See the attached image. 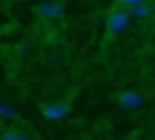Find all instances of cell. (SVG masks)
Returning <instances> with one entry per match:
<instances>
[{
    "mask_svg": "<svg viewBox=\"0 0 155 140\" xmlns=\"http://www.w3.org/2000/svg\"><path fill=\"white\" fill-rule=\"evenodd\" d=\"M132 20H135V17H132V11H129V9H124V6H115V9L106 14V32L115 37V34L127 32Z\"/></svg>",
    "mask_w": 155,
    "mask_h": 140,
    "instance_id": "obj_1",
    "label": "cell"
},
{
    "mask_svg": "<svg viewBox=\"0 0 155 140\" xmlns=\"http://www.w3.org/2000/svg\"><path fill=\"white\" fill-rule=\"evenodd\" d=\"M118 103H121L124 109H129V112H138L141 106H144V95L135 89H124L121 95H118Z\"/></svg>",
    "mask_w": 155,
    "mask_h": 140,
    "instance_id": "obj_2",
    "label": "cell"
},
{
    "mask_svg": "<svg viewBox=\"0 0 155 140\" xmlns=\"http://www.w3.org/2000/svg\"><path fill=\"white\" fill-rule=\"evenodd\" d=\"M40 112H43L46 120H63V117H69L72 106H69V103H43Z\"/></svg>",
    "mask_w": 155,
    "mask_h": 140,
    "instance_id": "obj_3",
    "label": "cell"
},
{
    "mask_svg": "<svg viewBox=\"0 0 155 140\" xmlns=\"http://www.w3.org/2000/svg\"><path fill=\"white\" fill-rule=\"evenodd\" d=\"M38 14L43 17V20H61L63 17V3H58V0H43V3L38 6Z\"/></svg>",
    "mask_w": 155,
    "mask_h": 140,
    "instance_id": "obj_4",
    "label": "cell"
},
{
    "mask_svg": "<svg viewBox=\"0 0 155 140\" xmlns=\"http://www.w3.org/2000/svg\"><path fill=\"white\" fill-rule=\"evenodd\" d=\"M0 140H32L26 132H15V129H0Z\"/></svg>",
    "mask_w": 155,
    "mask_h": 140,
    "instance_id": "obj_5",
    "label": "cell"
},
{
    "mask_svg": "<svg viewBox=\"0 0 155 140\" xmlns=\"http://www.w3.org/2000/svg\"><path fill=\"white\" fill-rule=\"evenodd\" d=\"M129 11H132V17H135V20H147V17H152L150 3H141V6H135V9H129Z\"/></svg>",
    "mask_w": 155,
    "mask_h": 140,
    "instance_id": "obj_6",
    "label": "cell"
},
{
    "mask_svg": "<svg viewBox=\"0 0 155 140\" xmlns=\"http://www.w3.org/2000/svg\"><path fill=\"white\" fill-rule=\"evenodd\" d=\"M141 3H147V0H118V6H124V9H135Z\"/></svg>",
    "mask_w": 155,
    "mask_h": 140,
    "instance_id": "obj_7",
    "label": "cell"
},
{
    "mask_svg": "<svg viewBox=\"0 0 155 140\" xmlns=\"http://www.w3.org/2000/svg\"><path fill=\"white\" fill-rule=\"evenodd\" d=\"M0 114H3V117H17V112L12 106H6V103H0Z\"/></svg>",
    "mask_w": 155,
    "mask_h": 140,
    "instance_id": "obj_8",
    "label": "cell"
},
{
    "mask_svg": "<svg viewBox=\"0 0 155 140\" xmlns=\"http://www.w3.org/2000/svg\"><path fill=\"white\" fill-rule=\"evenodd\" d=\"M150 9H152V17H155V0H150Z\"/></svg>",
    "mask_w": 155,
    "mask_h": 140,
    "instance_id": "obj_9",
    "label": "cell"
}]
</instances>
